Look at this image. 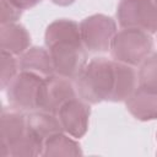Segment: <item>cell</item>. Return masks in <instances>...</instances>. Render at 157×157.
I'll return each mask as SVG.
<instances>
[{"mask_svg": "<svg viewBox=\"0 0 157 157\" xmlns=\"http://www.w3.org/2000/svg\"><path fill=\"white\" fill-rule=\"evenodd\" d=\"M44 43L55 74L75 80L87 64V52L81 39L80 25L72 20H55L45 29Z\"/></svg>", "mask_w": 157, "mask_h": 157, "instance_id": "1", "label": "cell"}, {"mask_svg": "<svg viewBox=\"0 0 157 157\" xmlns=\"http://www.w3.org/2000/svg\"><path fill=\"white\" fill-rule=\"evenodd\" d=\"M78 97L88 104H97L113 98L115 88V61L98 56L91 59L75 78Z\"/></svg>", "mask_w": 157, "mask_h": 157, "instance_id": "2", "label": "cell"}, {"mask_svg": "<svg viewBox=\"0 0 157 157\" xmlns=\"http://www.w3.org/2000/svg\"><path fill=\"white\" fill-rule=\"evenodd\" d=\"M152 48L153 39L150 33L136 28H123L113 37L110 53L115 61L137 66L151 54Z\"/></svg>", "mask_w": 157, "mask_h": 157, "instance_id": "3", "label": "cell"}, {"mask_svg": "<svg viewBox=\"0 0 157 157\" xmlns=\"http://www.w3.org/2000/svg\"><path fill=\"white\" fill-rule=\"evenodd\" d=\"M43 80L36 74L20 71L6 88L10 107L23 113L38 110Z\"/></svg>", "mask_w": 157, "mask_h": 157, "instance_id": "4", "label": "cell"}, {"mask_svg": "<svg viewBox=\"0 0 157 157\" xmlns=\"http://www.w3.org/2000/svg\"><path fill=\"white\" fill-rule=\"evenodd\" d=\"M117 17L121 28H136L157 33V4L155 0H120Z\"/></svg>", "mask_w": 157, "mask_h": 157, "instance_id": "5", "label": "cell"}, {"mask_svg": "<svg viewBox=\"0 0 157 157\" xmlns=\"http://www.w3.org/2000/svg\"><path fill=\"white\" fill-rule=\"evenodd\" d=\"M80 33L86 50L104 53L110 50L113 37L117 33V23L107 15H91L80 22Z\"/></svg>", "mask_w": 157, "mask_h": 157, "instance_id": "6", "label": "cell"}, {"mask_svg": "<svg viewBox=\"0 0 157 157\" xmlns=\"http://www.w3.org/2000/svg\"><path fill=\"white\" fill-rule=\"evenodd\" d=\"M76 87L70 78L60 76L58 74L44 77L38 110H45L56 114L59 108L69 99L76 97Z\"/></svg>", "mask_w": 157, "mask_h": 157, "instance_id": "7", "label": "cell"}, {"mask_svg": "<svg viewBox=\"0 0 157 157\" xmlns=\"http://www.w3.org/2000/svg\"><path fill=\"white\" fill-rule=\"evenodd\" d=\"M64 132L67 135L80 139L87 130L90 124L91 109L87 102L81 98H71L66 101L56 113Z\"/></svg>", "mask_w": 157, "mask_h": 157, "instance_id": "8", "label": "cell"}, {"mask_svg": "<svg viewBox=\"0 0 157 157\" xmlns=\"http://www.w3.org/2000/svg\"><path fill=\"white\" fill-rule=\"evenodd\" d=\"M28 131L27 115L16 109H2L0 123L1 156L7 157L10 148L16 145Z\"/></svg>", "mask_w": 157, "mask_h": 157, "instance_id": "9", "label": "cell"}, {"mask_svg": "<svg viewBox=\"0 0 157 157\" xmlns=\"http://www.w3.org/2000/svg\"><path fill=\"white\" fill-rule=\"evenodd\" d=\"M128 112L137 120L150 121L157 119V93L136 87L125 101Z\"/></svg>", "mask_w": 157, "mask_h": 157, "instance_id": "10", "label": "cell"}, {"mask_svg": "<svg viewBox=\"0 0 157 157\" xmlns=\"http://www.w3.org/2000/svg\"><path fill=\"white\" fill-rule=\"evenodd\" d=\"M31 44V36L27 29L17 22L4 23L0 27V48L1 52L15 56L25 53Z\"/></svg>", "mask_w": 157, "mask_h": 157, "instance_id": "11", "label": "cell"}, {"mask_svg": "<svg viewBox=\"0 0 157 157\" xmlns=\"http://www.w3.org/2000/svg\"><path fill=\"white\" fill-rule=\"evenodd\" d=\"M20 71L32 72L42 77H48L55 74L54 65L48 49L42 47H31L20 55L18 59Z\"/></svg>", "mask_w": 157, "mask_h": 157, "instance_id": "12", "label": "cell"}, {"mask_svg": "<svg viewBox=\"0 0 157 157\" xmlns=\"http://www.w3.org/2000/svg\"><path fill=\"white\" fill-rule=\"evenodd\" d=\"M27 126L39 140L45 141L53 134L64 131L56 114L45 110H34L27 115Z\"/></svg>", "mask_w": 157, "mask_h": 157, "instance_id": "13", "label": "cell"}, {"mask_svg": "<svg viewBox=\"0 0 157 157\" xmlns=\"http://www.w3.org/2000/svg\"><path fill=\"white\" fill-rule=\"evenodd\" d=\"M82 151L75 137L64 131L50 135L43 144L42 156H81Z\"/></svg>", "mask_w": 157, "mask_h": 157, "instance_id": "14", "label": "cell"}, {"mask_svg": "<svg viewBox=\"0 0 157 157\" xmlns=\"http://www.w3.org/2000/svg\"><path fill=\"white\" fill-rule=\"evenodd\" d=\"M136 80V72L131 65L115 61V88L112 102H125L135 91Z\"/></svg>", "mask_w": 157, "mask_h": 157, "instance_id": "15", "label": "cell"}, {"mask_svg": "<svg viewBox=\"0 0 157 157\" xmlns=\"http://www.w3.org/2000/svg\"><path fill=\"white\" fill-rule=\"evenodd\" d=\"M139 66L137 87L157 93V53L150 54Z\"/></svg>", "mask_w": 157, "mask_h": 157, "instance_id": "16", "label": "cell"}, {"mask_svg": "<svg viewBox=\"0 0 157 157\" xmlns=\"http://www.w3.org/2000/svg\"><path fill=\"white\" fill-rule=\"evenodd\" d=\"M17 69H18V60L15 58V55L1 52V76H0L1 90L5 91L7 88L10 82L17 75Z\"/></svg>", "mask_w": 157, "mask_h": 157, "instance_id": "17", "label": "cell"}, {"mask_svg": "<svg viewBox=\"0 0 157 157\" xmlns=\"http://www.w3.org/2000/svg\"><path fill=\"white\" fill-rule=\"evenodd\" d=\"M22 15V9L10 0H1V25L16 22Z\"/></svg>", "mask_w": 157, "mask_h": 157, "instance_id": "18", "label": "cell"}, {"mask_svg": "<svg viewBox=\"0 0 157 157\" xmlns=\"http://www.w3.org/2000/svg\"><path fill=\"white\" fill-rule=\"evenodd\" d=\"M10 1H12L20 9L26 10V9H31V7L36 6V5H38L42 0H10Z\"/></svg>", "mask_w": 157, "mask_h": 157, "instance_id": "19", "label": "cell"}, {"mask_svg": "<svg viewBox=\"0 0 157 157\" xmlns=\"http://www.w3.org/2000/svg\"><path fill=\"white\" fill-rule=\"evenodd\" d=\"M50 1L54 2L55 5H59V6H69V5L75 2V0H50Z\"/></svg>", "mask_w": 157, "mask_h": 157, "instance_id": "20", "label": "cell"}, {"mask_svg": "<svg viewBox=\"0 0 157 157\" xmlns=\"http://www.w3.org/2000/svg\"><path fill=\"white\" fill-rule=\"evenodd\" d=\"M155 2H156V4H157V0H155Z\"/></svg>", "mask_w": 157, "mask_h": 157, "instance_id": "21", "label": "cell"}, {"mask_svg": "<svg viewBox=\"0 0 157 157\" xmlns=\"http://www.w3.org/2000/svg\"><path fill=\"white\" fill-rule=\"evenodd\" d=\"M156 136H157V135H156Z\"/></svg>", "mask_w": 157, "mask_h": 157, "instance_id": "22", "label": "cell"}]
</instances>
